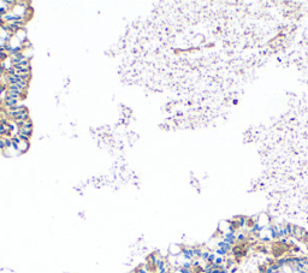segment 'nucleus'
Instances as JSON below:
<instances>
[{
	"instance_id": "obj_5",
	"label": "nucleus",
	"mask_w": 308,
	"mask_h": 273,
	"mask_svg": "<svg viewBox=\"0 0 308 273\" xmlns=\"http://www.w3.org/2000/svg\"><path fill=\"white\" fill-rule=\"evenodd\" d=\"M2 155H5L6 158H15V156H18L21 155L18 150H17V148L16 147H6L5 148V150L2 152Z\"/></svg>"
},
{
	"instance_id": "obj_13",
	"label": "nucleus",
	"mask_w": 308,
	"mask_h": 273,
	"mask_svg": "<svg viewBox=\"0 0 308 273\" xmlns=\"http://www.w3.org/2000/svg\"><path fill=\"white\" fill-rule=\"evenodd\" d=\"M7 57H9L7 52H6L5 49H1V51H0V63H1L2 60H5V59H6Z\"/></svg>"
},
{
	"instance_id": "obj_7",
	"label": "nucleus",
	"mask_w": 308,
	"mask_h": 273,
	"mask_svg": "<svg viewBox=\"0 0 308 273\" xmlns=\"http://www.w3.org/2000/svg\"><path fill=\"white\" fill-rule=\"evenodd\" d=\"M217 248H222V249H224L225 252H230V250H232V246L231 244H229L226 242H224V241H219L217 243Z\"/></svg>"
},
{
	"instance_id": "obj_2",
	"label": "nucleus",
	"mask_w": 308,
	"mask_h": 273,
	"mask_svg": "<svg viewBox=\"0 0 308 273\" xmlns=\"http://www.w3.org/2000/svg\"><path fill=\"white\" fill-rule=\"evenodd\" d=\"M23 100V98H17V96H13V95H9L6 96V99L2 101L0 105L4 107V109H10L15 106L19 105V102Z\"/></svg>"
},
{
	"instance_id": "obj_6",
	"label": "nucleus",
	"mask_w": 308,
	"mask_h": 273,
	"mask_svg": "<svg viewBox=\"0 0 308 273\" xmlns=\"http://www.w3.org/2000/svg\"><path fill=\"white\" fill-rule=\"evenodd\" d=\"M13 35L17 37L19 41H21V42H23V44L28 41V33H27V30H26L24 28H22V29H18V30H17V31H16V33H15Z\"/></svg>"
},
{
	"instance_id": "obj_4",
	"label": "nucleus",
	"mask_w": 308,
	"mask_h": 273,
	"mask_svg": "<svg viewBox=\"0 0 308 273\" xmlns=\"http://www.w3.org/2000/svg\"><path fill=\"white\" fill-rule=\"evenodd\" d=\"M0 69L4 73H7L9 71H11L13 69V62H12V58L11 57H7L5 60H2L0 63Z\"/></svg>"
},
{
	"instance_id": "obj_12",
	"label": "nucleus",
	"mask_w": 308,
	"mask_h": 273,
	"mask_svg": "<svg viewBox=\"0 0 308 273\" xmlns=\"http://www.w3.org/2000/svg\"><path fill=\"white\" fill-rule=\"evenodd\" d=\"M216 257H217V254L211 252V253H209L208 259H207V262H209V264H213V262H214V260H216Z\"/></svg>"
},
{
	"instance_id": "obj_9",
	"label": "nucleus",
	"mask_w": 308,
	"mask_h": 273,
	"mask_svg": "<svg viewBox=\"0 0 308 273\" xmlns=\"http://www.w3.org/2000/svg\"><path fill=\"white\" fill-rule=\"evenodd\" d=\"M23 54L26 55V58L27 59H31V57H33V54H34V52H33V47H28V48H24L23 49Z\"/></svg>"
},
{
	"instance_id": "obj_1",
	"label": "nucleus",
	"mask_w": 308,
	"mask_h": 273,
	"mask_svg": "<svg viewBox=\"0 0 308 273\" xmlns=\"http://www.w3.org/2000/svg\"><path fill=\"white\" fill-rule=\"evenodd\" d=\"M12 145H13V147L17 148V150H18L21 154L27 153L28 150H29V148H30V142L27 141V140H22L18 136L12 137Z\"/></svg>"
},
{
	"instance_id": "obj_10",
	"label": "nucleus",
	"mask_w": 308,
	"mask_h": 273,
	"mask_svg": "<svg viewBox=\"0 0 308 273\" xmlns=\"http://www.w3.org/2000/svg\"><path fill=\"white\" fill-rule=\"evenodd\" d=\"M213 264L218 265V266H220V265H225V257L224 256H218L216 257V260H214V262Z\"/></svg>"
},
{
	"instance_id": "obj_8",
	"label": "nucleus",
	"mask_w": 308,
	"mask_h": 273,
	"mask_svg": "<svg viewBox=\"0 0 308 273\" xmlns=\"http://www.w3.org/2000/svg\"><path fill=\"white\" fill-rule=\"evenodd\" d=\"M10 11V7L6 5V1L5 0H0V17L4 16L6 12Z\"/></svg>"
},
{
	"instance_id": "obj_11",
	"label": "nucleus",
	"mask_w": 308,
	"mask_h": 273,
	"mask_svg": "<svg viewBox=\"0 0 308 273\" xmlns=\"http://www.w3.org/2000/svg\"><path fill=\"white\" fill-rule=\"evenodd\" d=\"M6 148V142H5V137L0 136V153H2Z\"/></svg>"
},
{
	"instance_id": "obj_15",
	"label": "nucleus",
	"mask_w": 308,
	"mask_h": 273,
	"mask_svg": "<svg viewBox=\"0 0 308 273\" xmlns=\"http://www.w3.org/2000/svg\"><path fill=\"white\" fill-rule=\"evenodd\" d=\"M302 241H303V242H305V243L308 246V232L305 234V236H303V238H302Z\"/></svg>"
},
{
	"instance_id": "obj_14",
	"label": "nucleus",
	"mask_w": 308,
	"mask_h": 273,
	"mask_svg": "<svg viewBox=\"0 0 308 273\" xmlns=\"http://www.w3.org/2000/svg\"><path fill=\"white\" fill-rule=\"evenodd\" d=\"M236 241H238V242H245V234H238L237 236H236Z\"/></svg>"
},
{
	"instance_id": "obj_3",
	"label": "nucleus",
	"mask_w": 308,
	"mask_h": 273,
	"mask_svg": "<svg viewBox=\"0 0 308 273\" xmlns=\"http://www.w3.org/2000/svg\"><path fill=\"white\" fill-rule=\"evenodd\" d=\"M182 250H183V246L178 244V243H171L167 248L169 255H171V256H180L182 254Z\"/></svg>"
}]
</instances>
